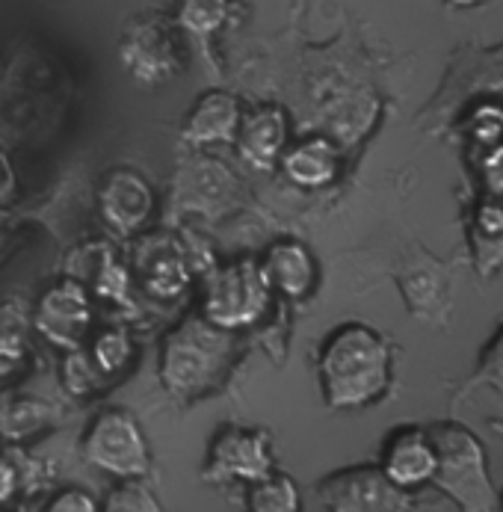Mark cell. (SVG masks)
I'll list each match as a JSON object with an SVG mask.
<instances>
[{
  "instance_id": "ac0fdd59",
  "label": "cell",
  "mask_w": 503,
  "mask_h": 512,
  "mask_svg": "<svg viewBox=\"0 0 503 512\" xmlns=\"http://www.w3.org/2000/svg\"><path fill=\"white\" fill-rule=\"evenodd\" d=\"M89 359L95 362L101 376H119L134 359V338L122 326H107L92 338Z\"/></svg>"
},
{
  "instance_id": "44dd1931",
  "label": "cell",
  "mask_w": 503,
  "mask_h": 512,
  "mask_svg": "<svg viewBox=\"0 0 503 512\" xmlns=\"http://www.w3.org/2000/svg\"><path fill=\"white\" fill-rule=\"evenodd\" d=\"M101 512H163L157 495L140 480H119L101 501Z\"/></svg>"
},
{
  "instance_id": "7402d4cb",
  "label": "cell",
  "mask_w": 503,
  "mask_h": 512,
  "mask_svg": "<svg viewBox=\"0 0 503 512\" xmlns=\"http://www.w3.org/2000/svg\"><path fill=\"white\" fill-rule=\"evenodd\" d=\"M98 379H101V373H98V367H95V362L86 353H80V350H69L66 353V362H63V385H66L69 394L83 397V394L95 391Z\"/></svg>"
},
{
  "instance_id": "3957f363",
  "label": "cell",
  "mask_w": 503,
  "mask_h": 512,
  "mask_svg": "<svg viewBox=\"0 0 503 512\" xmlns=\"http://www.w3.org/2000/svg\"><path fill=\"white\" fill-rule=\"evenodd\" d=\"M435 447L432 486L447 495L459 512H498L501 495L492 483L489 456L483 441L456 421L427 427Z\"/></svg>"
},
{
  "instance_id": "4fadbf2b",
  "label": "cell",
  "mask_w": 503,
  "mask_h": 512,
  "mask_svg": "<svg viewBox=\"0 0 503 512\" xmlns=\"http://www.w3.org/2000/svg\"><path fill=\"white\" fill-rule=\"evenodd\" d=\"M240 101L225 92L211 89L196 98V104L187 110V119L181 125V140L187 146H219V143H234L237 125H240Z\"/></svg>"
},
{
  "instance_id": "4dcf8cb0",
  "label": "cell",
  "mask_w": 503,
  "mask_h": 512,
  "mask_svg": "<svg viewBox=\"0 0 503 512\" xmlns=\"http://www.w3.org/2000/svg\"><path fill=\"white\" fill-rule=\"evenodd\" d=\"M0 512H3V510H0Z\"/></svg>"
},
{
  "instance_id": "8992f818",
  "label": "cell",
  "mask_w": 503,
  "mask_h": 512,
  "mask_svg": "<svg viewBox=\"0 0 503 512\" xmlns=\"http://www.w3.org/2000/svg\"><path fill=\"white\" fill-rule=\"evenodd\" d=\"M326 512H421L412 492L385 477L379 465H350L320 480Z\"/></svg>"
},
{
  "instance_id": "5b68a950",
  "label": "cell",
  "mask_w": 503,
  "mask_h": 512,
  "mask_svg": "<svg viewBox=\"0 0 503 512\" xmlns=\"http://www.w3.org/2000/svg\"><path fill=\"white\" fill-rule=\"evenodd\" d=\"M80 456L116 480H143L151 468V447L140 421L128 409L98 412L80 439Z\"/></svg>"
},
{
  "instance_id": "9c48e42d",
  "label": "cell",
  "mask_w": 503,
  "mask_h": 512,
  "mask_svg": "<svg viewBox=\"0 0 503 512\" xmlns=\"http://www.w3.org/2000/svg\"><path fill=\"white\" fill-rule=\"evenodd\" d=\"M119 60L140 83L154 86L169 80L178 72V42L172 24L163 18L134 21L119 42Z\"/></svg>"
},
{
  "instance_id": "2e32d148",
  "label": "cell",
  "mask_w": 503,
  "mask_h": 512,
  "mask_svg": "<svg viewBox=\"0 0 503 512\" xmlns=\"http://www.w3.org/2000/svg\"><path fill=\"white\" fill-rule=\"evenodd\" d=\"M148 258L140 261V273H143V288L154 299H175L187 291L190 285V270L187 261L181 255V249H169V246H154L145 252Z\"/></svg>"
},
{
  "instance_id": "4316f807",
  "label": "cell",
  "mask_w": 503,
  "mask_h": 512,
  "mask_svg": "<svg viewBox=\"0 0 503 512\" xmlns=\"http://www.w3.org/2000/svg\"><path fill=\"white\" fill-rule=\"evenodd\" d=\"M15 489H18V468L0 456V507L15 495Z\"/></svg>"
},
{
  "instance_id": "d6986e66",
  "label": "cell",
  "mask_w": 503,
  "mask_h": 512,
  "mask_svg": "<svg viewBox=\"0 0 503 512\" xmlns=\"http://www.w3.org/2000/svg\"><path fill=\"white\" fill-rule=\"evenodd\" d=\"M228 0H175V24L196 39H208L225 24Z\"/></svg>"
},
{
  "instance_id": "f546056e",
  "label": "cell",
  "mask_w": 503,
  "mask_h": 512,
  "mask_svg": "<svg viewBox=\"0 0 503 512\" xmlns=\"http://www.w3.org/2000/svg\"><path fill=\"white\" fill-rule=\"evenodd\" d=\"M501 510H503V495H501Z\"/></svg>"
},
{
  "instance_id": "52a82bcc",
  "label": "cell",
  "mask_w": 503,
  "mask_h": 512,
  "mask_svg": "<svg viewBox=\"0 0 503 512\" xmlns=\"http://www.w3.org/2000/svg\"><path fill=\"white\" fill-rule=\"evenodd\" d=\"M273 471H276V459H273L270 436L264 430L231 424V427H222L208 444L202 477L216 486H228V483L249 486L255 480H264Z\"/></svg>"
},
{
  "instance_id": "484cf974",
  "label": "cell",
  "mask_w": 503,
  "mask_h": 512,
  "mask_svg": "<svg viewBox=\"0 0 503 512\" xmlns=\"http://www.w3.org/2000/svg\"><path fill=\"white\" fill-rule=\"evenodd\" d=\"M15 190H18V175H15V166H12L9 154H6V151H0V208L12 202Z\"/></svg>"
},
{
  "instance_id": "7a4b0ae2",
  "label": "cell",
  "mask_w": 503,
  "mask_h": 512,
  "mask_svg": "<svg viewBox=\"0 0 503 512\" xmlns=\"http://www.w3.org/2000/svg\"><path fill=\"white\" fill-rule=\"evenodd\" d=\"M234 332L219 329L202 314L178 323L160 344V382L175 397H202L225 373Z\"/></svg>"
},
{
  "instance_id": "30bf717a",
  "label": "cell",
  "mask_w": 503,
  "mask_h": 512,
  "mask_svg": "<svg viewBox=\"0 0 503 512\" xmlns=\"http://www.w3.org/2000/svg\"><path fill=\"white\" fill-rule=\"evenodd\" d=\"M98 211L119 234H137L154 214V190L140 172L113 169L98 190Z\"/></svg>"
},
{
  "instance_id": "f1b7e54d",
  "label": "cell",
  "mask_w": 503,
  "mask_h": 512,
  "mask_svg": "<svg viewBox=\"0 0 503 512\" xmlns=\"http://www.w3.org/2000/svg\"><path fill=\"white\" fill-rule=\"evenodd\" d=\"M447 6H453V9H474V6H480V3H486V0H444Z\"/></svg>"
},
{
  "instance_id": "603a6c76",
  "label": "cell",
  "mask_w": 503,
  "mask_h": 512,
  "mask_svg": "<svg viewBox=\"0 0 503 512\" xmlns=\"http://www.w3.org/2000/svg\"><path fill=\"white\" fill-rule=\"evenodd\" d=\"M471 385H489L498 394H503V326L492 335V341L483 347Z\"/></svg>"
},
{
  "instance_id": "ffe728a7",
  "label": "cell",
  "mask_w": 503,
  "mask_h": 512,
  "mask_svg": "<svg viewBox=\"0 0 503 512\" xmlns=\"http://www.w3.org/2000/svg\"><path fill=\"white\" fill-rule=\"evenodd\" d=\"M51 424V406L42 400H15L0 412V433L6 439H27Z\"/></svg>"
},
{
  "instance_id": "83f0119b",
  "label": "cell",
  "mask_w": 503,
  "mask_h": 512,
  "mask_svg": "<svg viewBox=\"0 0 503 512\" xmlns=\"http://www.w3.org/2000/svg\"><path fill=\"white\" fill-rule=\"evenodd\" d=\"M480 222H483V231L486 234H501L503 231V208H483L480 211Z\"/></svg>"
},
{
  "instance_id": "9a60e30c",
  "label": "cell",
  "mask_w": 503,
  "mask_h": 512,
  "mask_svg": "<svg viewBox=\"0 0 503 512\" xmlns=\"http://www.w3.org/2000/svg\"><path fill=\"white\" fill-rule=\"evenodd\" d=\"M282 172L290 184L302 187V190H320L329 187L338 178L341 169V154L338 146L329 137H305L299 143H293L282 151L279 157Z\"/></svg>"
},
{
  "instance_id": "7c38bea8",
  "label": "cell",
  "mask_w": 503,
  "mask_h": 512,
  "mask_svg": "<svg viewBox=\"0 0 503 512\" xmlns=\"http://www.w3.org/2000/svg\"><path fill=\"white\" fill-rule=\"evenodd\" d=\"M290 143V119L279 104H258L240 116L234 146L258 169L273 166Z\"/></svg>"
},
{
  "instance_id": "e0dca14e",
  "label": "cell",
  "mask_w": 503,
  "mask_h": 512,
  "mask_svg": "<svg viewBox=\"0 0 503 512\" xmlns=\"http://www.w3.org/2000/svg\"><path fill=\"white\" fill-rule=\"evenodd\" d=\"M246 512H302V495L290 474H267L264 480L249 483Z\"/></svg>"
},
{
  "instance_id": "ba28073f",
  "label": "cell",
  "mask_w": 503,
  "mask_h": 512,
  "mask_svg": "<svg viewBox=\"0 0 503 512\" xmlns=\"http://www.w3.org/2000/svg\"><path fill=\"white\" fill-rule=\"evenodd\" d=\"M92 296L77 279H60L39 296L33 308V326L36 332L60 347V350H80L89 329H92Z\"/></svg>"
},
{
  "instance_id": "d4e9b609",
  "label": "cell",
  "mask_w": 503,
  "mask_h": 512,
  "mask_svg": "<svg viewBox=\"0 0 503 512\" xmlns=\"http://www.w3.org/2000/svg\"><path fill=\"white\" fill-rule=\"evenodd\" d=\"M27 365V347L21 332H0V382L18 376Z\"/></svg>"
},
{
  "instance_id": "5bb4252c",
  "label": "cell",
  "mask_w": 503,
  "mask_h": 512,
  "mask_svg": "<svg viewBox=\"0 0 503 512\" xmlns=\"http://www.w3.org/2000/svg\"><path fill=\"white\" fill-rule=\"evenodd\" d=\"M270 288L288 299H305L317 285V261L299 240H276L261 258Z\"/></svg>"
},
{
  "instance_id": "8fae6325",
  "label": "cell",
  "mask_w": 503,
  "mask_h": 512,
  "mask_svg": "<svg viewBox=\"0 0 503 512\" xmlns=\"http://www.w3.org/2000/svg\"><path fill=\"white\" fill-rule=\"evenodd\" d=\"M379 468L391 483H397L406 492H415L421 486L432 483L435 474V447L427 430L421 427H400L394 430L385 447Z\"/></svg>"
},
{
  "instance_id": "277c9868",
  "label": "cell",
  "mask_w": 503,
  "mask_h": 512,
  "mask_svg": "<svg viewBox=\"0 0 503 512\" xmlns=\"http://www.w3.org/2000/svg\"><path fill=\"white\" fill-rule=\"evenodd\" d=\"M270 282L261 270V261L243 258L231 261L211 273L202 291L199 314L219 329L237 332L255 326L270 308Z\"/></svg>"
},
{
  "instance_id": "6da1fadb",
  "label": "cell",
  "mask_w": 503,
  "mask_h": 512,
  "mask_svg": "<svg viewBox=\"0 0 503 512\" xmlns=\"http://www.w3.org/2000/svg\"><path fill=\"white\" fill-rule=\"evenodd\" d=\"M391 344L367 323H341L317 353L320 394L329 409H364L391 388Z\"/></svg>"
},
{
  "instance_id": "cb8c5ba5",
  "label": "cell",
  "mask_w": 503,
  "mask_h": 512,
  "mask_svg": "<svg viewBox=\"0 0 503 512\" xmlns=\"http://www.w3.org/2000/svg\"><path fill=\"white\" fill-rule=\"evenodd\" d=\"M42 512H101V501L80 486H69L54 492Z\"/></svg>"
}]
</instances>
